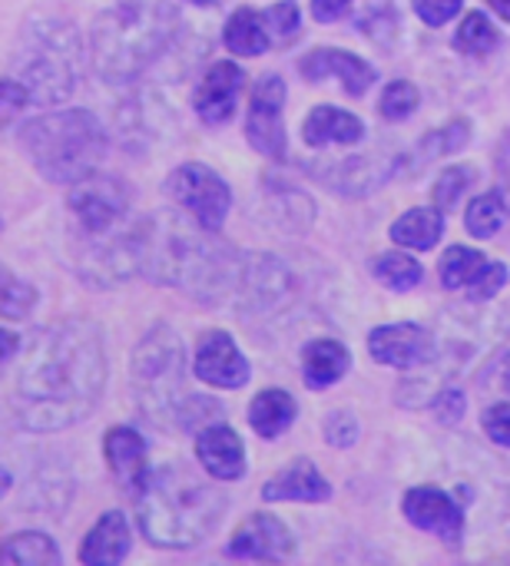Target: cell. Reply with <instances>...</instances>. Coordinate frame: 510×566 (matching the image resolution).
<instances>
[{
    "label": "cell",
    "mask_w": 510,
    "mask_h": 566,
    "mask_svg": "<svg viewBox=\"0 0 510 566\" xmlns=\"http://www.w3.org/2000/svg\"><path fill=\"white\" fill-rule=\"evenodd\" d=\"M106 391L103 335L86 318H63L33 335L10 381V415L23 431L50 434L86 421Z\"/></svg>",
    "instance_id": "cell-1"
},
{
    "label": "cell",
    "mask_w": 510,
    "mask_h": 566,
    "mask_svg": "<svg viewBox=\"0 0 510 566\" xmlns=\"http://www.w3.org/2000/svg\"><path fill=\"white\" fill-rule=\"evenodd\" d=\"M242 262L229 242L216 235V229H206L192 216H153L146 229V275L153 282L173 285L186 292L189 298L202 305H222L226 298H236Z\"/></svg>",
    "instance_id": "cell-2"
},
{
    "label": "cell",
    "mask_w": 510,
    "mask_h": 566,
    "mask_svg": "<svg viewBox=\"0 0 510 566\" xmlns=\"http://www.w3.org/2000/svg\"><path fill=\"white\" fill-rule=\"evenodd\" d=\"M226 517V494L183 464H163L136 491V521L143 537L163 551H192L206 544Z\"/></svg>",
    "instance_id": "cell-3"
},
{
    "label": "cell",
    "mask_w": 510,
    "mask_h": 566,
    "mask_svg": "<svg viewBox=\"0 0 510 566\" xmlns=\"http://www.w3.org/2000/svg\"><path fill=\"white\" fill-rule=\"evenodd\" d=\"M176 30L173 0H113L93 23L90 63L103 83H133L173 46Z\"/></svg>",
    "instance_id": "cell-4"
},
{
    "label": "cell",
    "mask_w": 510,
    "mask_h": 566,
    "mask_svg": "<svg viewBox=\"0 0 510 566\" xmlns=\"http://www.w3.org/2000/svg\"><path fill=\"white\" fill-rule=\"evenodd\" d=\"M83 73L80 30L63 17H37L23 23L7 76L23 86L30 106H56L73 96Z\"/></svg>",
    "instance_id": "cell-5"
},
{
    "label": "cell",
    "mask_w": 510,
    "mask_h": 566,
    "mask_svg": "<svg viewBox=\"0 0 510 566\" xmlns=\"http://www.w3.org/2000/svg\"><path fill=\"white\" fill-rule=\"evenodd\" d=\"M20 146L43 179L73 186L106 156V129L90 109H60L20 126Z\"/></svg>",
    "instance_id": "cell-6"
},
{
    "label": "cell",
    "mask_w": 510,
    "mask_h": 566,
    "mask_svg": "<svg viewBox=\"0 0 510 566\" xmlns=\"http://www.w3.org/2000/svg\"><path fill=\"white\" fill-rule=\"evenodd\" d=\"M133 398L146 421L156 428H173L183 405L189 401L186 391V345L169 325H153L129 361Z\"/></svg>",
    "instance_id": "cell-7"
},
{
    "label": "cell",
    "mask_w": 510,
    "mask_h": 566,
    "mask_svg": "<svg viewBox=\"0 0 510 566\" xmlns=\"http://www.w3.org/2000/svg\"><path fill=\"white\" fill-rule=\"evenodd\" d=\"M66 209L76 219L83 235H103L116 226L129 222L133 209V186L113 172H90L70 186Z\"/></svg>",
    "instance_id": "cell-8"
},
{
    "label": "cell",
    "mask_w": 510,
    "mask_h": 566,
    "mask_svg": "<svg viewBox=\"0 0 510 566\" xmlns=\"http://www.w3.org/2000/svg\"><path fill=\"white\" fill-rule=\"evenodd\" d=\"M166 192L173 196V202L186 216H192L196 222H202L206 229H216V232H219V226L226 222V216L232 209L229 182L216 169H209L202 163L176 166L169 172V179H166Z\"/></svg>",
    "instance_id": "cell-9"
},
{
    "label": "cell",
    "mask_w": 510,
    "mask_h": 566,
    "mask_svg": "<svg viewBox=\"0 0 510 566\" xmlns=\"http://www.w3.org/2000/svg\"><path fill=\"white\" fill-rule=\"evenodd\" d=\"M295 295V272L275 255H246L242 279H239V308L242 315L269 318L289 305Z\"/></svg>",
    "instance_id": "cell-10"
},
{
    "label": "cell",
    "mask_w": 510,
    "mask_h": 566,
    "mask_svg": "<svg viewBox=\"0 0 510 566\" xmlns=\"http://www.w3.org/2000/svg\"><path fill=\"white\" fill-rule=\"evenodd\" d=\"M282 109H285V80L279 73L259 76L252 93H249L246 139L252 143L256 153H262L269 159H282L289 149Z\"/></svg>",
    "instance_id": "cell-11"
},
{
    "label": "cell",
    "mask_w": 510,
    "mask_h": 566,
    "mask_svg": "<svg viewBox=\"0 0 510 566\" xmlns=\"http://www.w3.org/2000/svg\"><path fill=\"white\" fill-rule=\"evenodd\" d=\"M368 352L385 368H425L438 355V338L418 322H392L372 328Z\"/></svg>",
    "instance_id": "cell-12"
},
{
    "label": "cell",
    "mask_w": 510,
    "mask_h": 566,
    "mask_svg": "<svg viewBox=\"0 0 510 566\" xmlns=\"http://www.w3.org/2000/svg\"><path fill=\"white\" fill-rule=\"evenodd\" d=\"M402 511H405L412 527L438 537L448 547H458L461 537H465V511H461V504L448 491H441L435 484L412 488L402 497Z\"/></svg>",
    "instance_id": "cell-13"
},
{
    "label": "cell",
    "mask_w": 510,
    "mask_h": 566,
    "mask_svg": "<svg viewBox=\"0 0 510 566\" xmlns=\"http://www.w3.org/2000/svg\"><path fill=\"white\" fill-rule=\"evenodd\" d=\"M398 169H402V153L398 156L375 153V156H352V159H342V163H319L315 176L329 189H335L339 196L362 199L372 189L385 186L392 176H398Z\"/></svg>",
    "instance_id": "cell-14"
},
{
    "label": "cell",
    "mask_w": 510,
    "mask_h": 566,
    "mask_svg": "<svg viewBox=\"0 0 510 566\" xmlns=\"http://www.w3.org/2000/svg\"><path fill=\"white\" fill-rule=\"evenodd\" d=\"M192 371L199 381H206L212 388H226V391L242 388L252 375V368H249L246 355L239 352V345L232 342V335L219 332V328L199 335L196 352H192Z\"/></svg>",
    "instance_id": "cell-15"
},
{
    "label": "cell",
    "mask_w": 510,
    "mask_h": 566,
    "mask_svg": "<svg viewBox=\"0 0 510 566\" xmlns=\"http://www.w3.org/2000/svg\"><path fill=\"white\" fill-rule=\"evenodd\" d=\"M299 73L309 83L335 80L352 96H365V90H372V83L378 80V70L368 60H362L352 50H339V46H315V50H309L299 60Z\"/></svg>",
    "instance_id": "cell-16"
},
{
    "label": "cell",
    "mask_w": 510,
    "mask_h": 566,
    "mask_svg": "<svg viewBox=\"0 0 510 566\" xmlns=\"http://www.w3.org/2000/svg\"><path fill=\"white\" fill-rule=\"evenodd\" d=\"M242 83H246V73L239 63L232 60H216L199 86H196V96H192V109L196 116L206 123V126H222L236 116V106H239V93H242Z\"/></svg>",
    "instance_id": "cell-17"
},
{
    "label": "cell",
    "mask_w": 510,
    "mask_h": 566,
    "mask_svg": "<svg viewBox=\"0 0 510 566\" xmlns=\"http://www.w3.org/2000/svg\"><path fill=\"white\" fill-rule=\"evenodd\" d=\"M229 557L239 560H269V564H282L295 554V537L292 531L272 517V514H252L246 524H239V531L232 534V541L226 544Z\"/></svg>",
    "instance_id": "cell-18"
},
{
    "label": "cell",
    "mask_w": 510,
    "mask_h": 566,
    "mask_svg": "<svg viewBox=\"0 0 510 566\" xmlns=\"http://www.w3.org/2000/svg\"><path fill=\"white\" fill-rule=\"evenodd\" d=\"M329 497H332V484L309 458H295L289 468L272 474L262 488V501L269 504H325Z\"/></svg>",
    "instance_id": "cell-19"
},
{
    "label": "cell",
    "mask_w": 510,
    "mask_h": 566,
    "mask_svg": "<svg viewBox=\"0 0 510 566\" xmlns=\"http://www.w3.org/2000/svg\"><path fill=\"white\" fill-rule=\"evenodd\" d=\"M196 458L216 481H242L246 478V444L229 424H206L196 431Z\"/></svg>",
    "instance_id": "cell-20"
},
{
    "label": "cell",
    "mask_w": 510,
    "mask_h": 566,
    "mask_svg": "<svg viewBox=\"0 0 510 566\" xmlns=\"http://www.w3.org/2000/svg\"><path fill=\"white\" fill-rule=\"evenodd\" d=\"M103 458H106V468L113 474V481L136 497V491L143 488L146 474H149V464H146V441L133 431V428H110L106 438H103Z\"/></svg>",
    "instance_id": "cell-21"
},
{
    "label": "cell",
    "mask_w": 510,
    "mask_h": 566,
    "mask_svg": "<svg viewBox=\"0 0 510 566\" xmlns=\"http://www.w3.org/2000/svg\"><path fill=\"white\" fill-rule=\"evenodd\" d=\"M365 136V123L348 113V109H339V106H315L305 123H302V139L315 149H325V146H355L362 143Z\"/></svg>",
    "instance_id": "cell-22"
},
{
    "label": "cell",
    "mask_w": 510,
    "mask_h": 566,
    "mask_svg": "<svg viewBox=\"0 0 510 566\" xmlns=\"http://www.w3.org/2000/svg\"><path fill=\"white\" fill-rule=\"evenodd\" d=\"M129 524L119 511H110L103 514L90 534L83 537V547H80V564L86 566H116L126 560L129 554Z\"/></svg>",
    "instance_id": "cell-23"
},
{
    "label": "cell",
    "mask_w": 510,
    "mask_h": 566,
    "mask_svg": "<svg viewBox=\"0 0 510 566\" xmlns=\"http://www.w3.org/2000/svg\"><path fill=\"white\" fill-rule=\"evenodd\" d=\"M222 43L236 53V56H259L275 43V30L269 20V10H252V7H239L226 27H222Z\"/></svg>",
    "instance_id": "cell-24"
},
{
    "label": "cell",
    "mask_w": 510,
    "mask_h": 566,
    "mask_svg": "<svg viewBox=\"0 0 510 566\" xmlns=\"http://www.w3.org/2000/svg\"><path fill=\"white\" fill-rule=\"evenodd\" d=\"M352 368V352L335 338H315L302 348V378L312 391H325Z\"/></svg>",
    "instance_id": "cell-25"
},
{
    "label": "cell",
    "mask_w": 510,
    "mask_h": 566,
    "mask_svg": "<svg viewBox=\"0 0 510 566\" xmlns=\"http://www.w3.org/2000/svg\"><path fill=\"white\" fill-rule=\"evenodd\" d=\"M468 139H471V123H468L465 116H455L451 123H445V126L425 133V136L418 139V146H415L412 153L402 156V166L412 169V172H418V169H425V166H431V163H441V159L461 153V149L468 146Z\"/></svg>",
    "instance_id": "cell-26"
},
{
    "label": "cell",
    "mask_w": 510,
    "mask_h": 566,
    "mask_svg": "<svg viewBox=\"0 0 510 566\" xmlns=\"http://www.w3.org/2000/svg\"><path fill=\"white\" fill-rule=\"evenodd\" d=\"M392 242H398L402 249H415V252H428L441 242L445 235V212L438 206H415L405 216L395 219L392 226Z\"/></svg>",
    "instance_id": "cell-27"
},
{
    "label": "cell",
    "mask_w": 510,
    "mask_h": 566,
    "mask_svg": "<svg viewBox=\"0 0 510 566\" xmlns=\"http://www.w3.org/2000/svg\"><path fill=\"white\" fill-rule=\"evenodd\" d=\"M295 418H299V405L282 388H269V391L256 395L249 405V428L266 441H275L279 434H285Z\"/></svg>",
    "instance_id": "cell-28"
},
{
    "label": "cell",
    "mask_w": 510,
    "mask_h": 566,
    "mask_svg": "<svg viewBox=\"0 0 510 566\" xmlns=\"http://www.w3.org/2000/svg\"><path fill=\"white\" fill-rule=\"evenodd\" d=\"M485 269H488V259L468 245H451L438 262V275L448 292H468L481 279Z\"/></svg>",
    "instance_id": "cell-29"
},
{
    "label": "cell",
    "mask_w": 510,
    "mask_h": 566,
    "mask_svg": "<svg viewBox=\"0 0 510 566\" xmlns=\"http://www.w3.org/2000/svg\"><path fill=\"white\" fill-rule=\"evenodd\" d=\"M498 46H501V33H498V27L491 23V17L481 13V10H471V13L461 20V27L455 30V50L465 53V56L481 60V56H491Z\"/></svg>",
    "instance_id": "cell-30"
},
{
    "label": "cell",
    "mask_w": 510,
    "mask_h": 566,
    "mask_svg": "<svg viewBox=\"0 0 510 566\" xmlns=\"http://www.w3.org/2000/svg\"><path fill=\"white\" fill-rule=\"evenodd\" d=\"M372 275L385 285V289H392V292H412V289H418L421 285V279H425V269H421V262H415L408 252H382V255H375L372 259Z\"/></svg>",
    "instance_id": "cell-31"
},
{
    "label": "cell",
    "mask_w": 510,
    "mask_h": 566,
    "mask_svg": "<svg viewBox=\"0 0 510 566\" xmlns=\"http://www.w3.org/2000/svg\"><path fill=\"white\" fill-rule=\"evenodd\" d=\"M3 560L17 566H60V547L37 531L13 534L3 544Z\"/></svg>",
    "instance_id": "cell-32"
},
{
    "label": "cell",
    "mask_w": 510,
    "mask_h": 566,
    "mask_svg": "<svg viewBox=\"0 0 510 566\" xmlns=\"http://www.w3.org/2000/svg\"><path fill=\"white\" fill-rule=\"evenodd\" d=\"M504 219H508V199L504 192H485V196H475L468 212H465V229L475 235V239H491L504 229Z\"/></svg>",
    "instance_id": "cell-33"
},
{
    "label": "cell",
    "mask_w": 510,
    "mask_h": 566,
    "mask_svg": "<svg viewBox=\"0 0 510 566\" xmlns=\"http://www.w3.org/2000/svg\"><path fill=\"white\" fill-rule=\"evenodd\" d=\"M475 179H478L475 166H451V169H445V172L438 176L435 189H431L435 206H438L441 212H451V209L461 202V196L475 186Z\"/></svg>",
    "instance_id": "cell-34"
},
{
    "label": "cell",
    "mask_w": 510,
    "mask_h": 566,
    "mask_svg": "<svg viewBox=\"0 0 510 566\" xmlns=\"http://www.w3.org/2000/svg\"><path fill=\"white\" fill-rule=\"evenodd\" d=\"M421 103V90L412 83V80H392L385 90H382V99H378V113L385 119H408Z\"/></svg>",
    "instance_id": "cell-35"
},
{
    "label": "cell",
    "mask_w": 510,
    "mask_h": 566,
    "mask_svg": "<svg viewBox=\"0 0 510 566\" xmlns=\"http://www.w3.org/2000/svg\"><path fill=\"white\" fill-rule=\"evenodd\" d=\"M33 305H37V289H33L27 279H17V275L7 269V272H3V305H0L3 318H7V322L27 318V315L33 312Z\"/></svg>",
    "instance_id": "cell-36"
},
{
    "label": "cell",
    "mask_w": 510,
    "mask_h": 566,
    "mask_svg": "<svg viewBox=\"0 0 510 566\" xmlns=\"http://www.w3.org/2000/svg\"><path fill=\"white\" fill-rule=\"evenodd\" d=\"M358 27H362V33L368 40H375L382 46H392V40L402 30V17L395 13V7H368L365 17L358 20Z\"/></svg>",
    "instance_id": "cell-37"
},
{
    "label": "cell",
    "mask_w": 510,
    "mask_h": 566,
    "mask_svg": "<svg viewBox=\"0 0 510 566\" xmlns=\"http://www.w3.org/2000/svg\"><path fill=\"white\" fill-rule=\"evenodd\" d=\"M226 408L216 401V398H202V395H189V401L183 405L179 418H176V428H186V431H202L206 424H216L222 421Z\"/></svg>",
    "instance_id": "cell-38"
},
{
    "label": "cell",
    "mask_w": 510,
    "mask_h": 566,
    "mask_svg": "<svg viewBox=\"0 0 510 566\" xmlns=\"http://www.w3.org/2000/svg\"><path fill=\"white\" fill-rule=\"evenodd\" d=\"M358 434H362V428H358V418H355L352 411L339 408V411H332V415L325 418V441H329L332 448L345 451V448H352V444L358 441Z\"/></svg>",
    "instance_id": "cell-39"
},
{
    "label": "cell",
    "mask_w": 510,
    "mask_h": 566,
    "mask_svg": "<svg viewBox=\"0 0 510 566\" xmlns=\"http://www.w3.org/2000/svg\"><path fill=\"white\" fill-rule=\"evenodd\" d=\"M504 285H508V265L504 262H488V269L481 272V279L465 295H468V302L481 305V302H491Z\"/></svg>",
    "instance_id": "cell-40"
},
{
    "label": "cell",
    "mask_w": 510,
    "mask_h": 566,
    "mask_svg": "<svg viewBox=\"0 0 510 566\" xmlns=\"http://www.w3.org/2000/svg\"><path fill=\"white\" fill-rule=\"evenodd\" d=\"M269 20H272V30H275V43L279 46L292 43L299 36V30H302V13H299L295 3H275V7H269Z\"/></svg>",
    "instance_id": "cell-41"
},
{
    "label": "cell",
    "mask_w": 510,
    "mask_h": 566,
    "mask_svg": "<svg viewBox=\"0 0 510 566\" xmlns=\"http://www.w3.org/2000/svg\"><path fill=\"white\" fill-rule=\"evenodd\" d=\"M431 408H435V418H438L441 424H458V421L465 418L468 398H465V391H461V388H455V385H445V388L435 395Z\"/></svg>",
    "instance_id": "cell-42"
},
{
    "label": "cell",
    "mask_w": 510,
    "mask_h": 566,
    "mask_svg": "<svg viewBox=\"0 0 510 566\" xmlns=\"http://www.w3.org/2000/svg\"><path fill=\"white\" fill-rule=\"evenodd\" d=\"M412 7L428 27H445L451 17L461 13L465 0H412Z\"/></svg>",
    "instance_id": "cell-43"
},
{
    "label": "cell",
    "mask_w": 510,
    "mask_h": 566,
    "mask_svg": "<svg viewBox=\"0 0 510 566\" xmlns=\"http://www.w3.org/2000/svg\"><path fill=\"white\" fill-rule=\"evenodd\" d=\"M481 428H485V434H488L495 444L510 448V405H495V408H488L485 418H481Z\"/></svg>",
    "instance_id": "cell-44"
},
{
    "label": "cell",
    "mask_w": 510,
    "mask_h": 566,
    "mask_svg": "<svg viewBox=\"0 0 510 566\" xmlns=\"http://www.w3.org/2000/svg\"><path fill=\"white\" fill-rule=\"evenodd\" d=\"M348 7H352V0H312V17L319 23H335L345 17Z\"/></svg>",
    "instance_id": "cell-45"
},
{
    "label": "cell",
    "mask_w": 510,
    "mask_h": 566,
    "mask_svg": "<svg viewBox=\"0 0 510 566\" xmlns=\"http://www.w3.org/2000/svg\"><path fill=\"white\" fill-rule=\"evenodd\" d=\"M495 166H498V182H501V192L510 202V129L501 136L498 143V153H495Z\"/></svg>",
    "instance_id": "cell-46"
},
{
    "label": "cell",
    "mask_w": 510,
    "mask_h": 566,
    "mask_svg": "<svg viewBox=\"0 0 510 566\" xmlns=\"http://www.w3.org/2000/svg\"><path fill=\"white\" fill-rule=\"evenodd\" d=\"M3 342H7V348H3V365L10 368V361H13V355H17V345H20V342H17V335H13L10 328H3Z\"/></svg>",
    "instance_id": "cell-47"
},
{
    "label": "cell",
    "mask_w": 510,
    "mask_h": 566,
    "mask_svg": "<svg viewBox=\"0 0 510 566\" xmlns=\"http://www.w3.org/2000/svg\"><path fill=\"white\" fill-rule=\"evenodd\" d=\"M498 385H501V391L510 395V355H504V361L498 365Z\"/></svg>",
    "instance_id": "cell-48"
},
{
    "label": "cell",
    "mask_w": 510,
    "mask_h": 566,
    "mask_svg": "<svg viewBox=\"0 0 510 566\" xmlns=\"http://www.w3.org/2000/svg\"><path fill=\"white\" fill-rule=\"evenodd\" d=\"M488 7H491L501 20H508L510 23V0H488Z\"/></svg>",
    "instance_id": "cell-49"
},
{
    "label": "cell",
    "mask_w": 510,
    "mask_h": 566,
    "mask_svg": "<svg viewBox=\"0 0 510 566\" xmlns=\"http://www.w3.org/2000/svg\"><path fill=\"white\" fill-rule=\"evenodd\" d=\"M189 3H199V7H216V3H222V0H189Z\"/></svg>",
    "instance_id": "cell-50"
}]
</instances>
